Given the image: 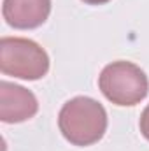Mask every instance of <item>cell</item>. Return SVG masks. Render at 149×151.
<instances>
[{"mask_svg": "<svg viewBox=\"0 0 149 151\" xmlns=\"http://www.w3.org/2000/svg\"><path fill=\"white\" fill-rule=\"evenodd\" d=\"M0 70L5 76L37 81L49 70V56L37 42L23 37H2Z\"/></svg>", "mask_w": 149, "mask_h": 151, "instance_id": "3957f363", "label": "cell"}, {"mask_svg": "<svg viewBox=\"0 0 149 151\" xmlns=\"http://www.w3.org/2000/svg\"><path fill=\"white\" fill-rule=\"evenodd\" d=\"M140 132H142V135L149 141V106L140 114Z\"/></svg>", "mask_w": 149, "mask_h": 151, "instance_id": "8992f818", "label": "cell"}, {"mask_svg": "<svg viewBox=\"0 0 149 151\" xmlns=\"http://www.w3.org/2000/svg\"><path fill=\"white\" fill-rule=\"evenodd\" d=\"M81 2H84V4H88V5H102V4H107V2H111V0H81Z\"/></svg>", "mask_w": 149, "mask_h": 151, "instance_id": "52a82bcc", "label": "cell"}, {"mask_svg": "<svg viewBox=\"0 0 149 151\" xmlns=\"http://www.w3.org/2000/svg\"><path fill=\"white\" fill-rule=\"evenodd\" d=\"M39 111L37 97L14 83H0V119L4 123H21L34 118Z\"/></svg>", "mask_w": 149, "mask_h": 151, "instance_id": "277c9868", "label": "cell"}, {"mask_svg": "<svg viewBox=\"0 0 149 151\" xmlns=\"http://www.w3.org/2000/svg\"><path fill=\"white\" fill-rule=\"evenodd\" d=\"M62 135L74 146H91L107 130V113L100 102L90 97H74L58 114Z\"/></svg>", "mask_w": 149, "mask_h": 151, "instance_id": "6da1fadb", "label": "cell"}, {"mask_svg": "<svg viewBox=\"0 0 149 151\" xmlns=\"http://www.w3.org/2000/svg\"><path fill=\"white\" fill-rule=\"evenodd\" d=\"M98 88L116 106H135L146 99L149 81L146 72L132 62H112L98 76Z\"/></svg>", "mask_w": 149, "mask_h": 151, "instance_id": "7a4b0ae2", "label": "cell"}, {"mask_svg": "<svg viewBox=\"0 0 149 151\" xmlns=\"http://www.w3.org/2000/svg\"><path fill=\"white\" fill-rule=\"evenodd\" d=\"M49 12L51 0H4L2 5L5 23L19 30L40 27L49 18Z\"/></svg>", "mask_w": 149, "mask_h": 151, "instance_id": "5b68a950", "label": "cell"}]
</instances>
